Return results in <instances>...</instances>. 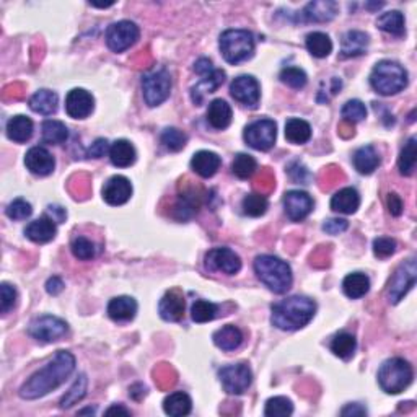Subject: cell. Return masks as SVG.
Listing matches in <instances>:
<instances>
[{
	"label": "cell",
	"mask_w": 417,
	"mask_h": 417,
	"mask_svg": "<svg viewBox=\"0 0 417 417\" xmlns=\"http://www.w3.org/2000/svg\"><path fill=\"white\" fill-rule=\"evenodd\" d=\"M76 370V357L67 351H59L46 367L38 370L20 388L23 400H38L57 390Z\"/></svg>",
	"instance_id": "1"
},
{
	"label": "cell",
	"mask_w": 417,
	"mask_h": 417,
	"mask_svg": "<svg viewBox=\"0 0 417 417\" xmlns=\"http://www.w3.org/2000/svg\"><path fill=\"white\" fill-rule=\"evenodd\" d=\"M315 313V302L309 297L294 295L272 305L271 321L282 331H297L309 325Z\"/></svg>",
	"instance_id": "2"
},
{
	"label": "cell",
	"mask_w": 417,
	"mask_h": 417,
	"mask_svg": "<svg viewBox=\"0 0 417 417\" xmlns=\"http://www.w3.org/2000/svg\"><path fill=\"white\" fill-rule=\"evenodd\" d=\"M255 272L262 284L274 294H285L292 287L294 276L290 266L281 257L271 255H261L255 260Z\"/></svg>",
	"instance_id": "3"
},
{
	"label": "cell",
	"mask_w": 417,
	"mask_h": 417,
	"mask_svg": "<svg viewBox=\"0 0 417 417\" xmlns=\"http://www.w3.org/2000/svg\"><path fill=\"white\" fill-rule=\"evenodd\" d=\"M370 85L376 93L391 97L408 87V71L395 61H380L370 73Z\"/></svg>",
	"instance_id": "4"
},
{
	"label": "cell",
	"mask_w": 417,
	"mask_h": 417,
	"mask_svg": "<svg viewBox=\"0 0 417 417\" xmlns=\"http://www.w3.org/2000/svg\"><path fill=\"white\" fill-rule=\"evenodd\" d=\"M220 52L228 64H241L255 54V36L248 29H227L220 34Z\"/></svg>",
	"instance_id": "5"
},
{
	"label": "cell",
	"mask_w": 417,
	"mask_h": 417,
	"mask_svg": "<svg viewBox=\"0 0 417 417\" xmlns=\"http://www.w3.org/2000/svg\"><path fill=\"white\" fill-rule=\"evenodd\" d=\"M414 372L408 360L393 357L386 360L379 370V383L381 390L388 395H400L413 383Z\"/></svg>",
	"instance_id": "6"
},
{
	"label": "cell",
	"mask_w": 417,
	"mask_h": 417,
	"mask_svg": "<svg viewBox=\"0 0 417 417\" xmlns=\"http://www.w3.org/2000/svg\"><path fill=\"white\" fill-rule=\"evenodd\" d=\"M142 93L143 100L150 108L168 100L171 93V76L165 67H158L148 71L142 77Z\"/></svg>",
	"instance_id": "7"
},
{
	"label": "cell",
	"mask_w": 417,
	"mask_h": 417,
	"mask_svg": "<svg viewBox=\"0 0 417 417\" xmlns=\"http://www.w3.org/2000/svg\"><path fill=\"white\" fill-rule=\"evenodd\" d=\"M243 137L248 146L255 150H271L277 139V126L272 119H257L250 126H246Z\"/></svg>",
	"instance_id": "8"
},
{
	"label": "cell",
	"mask_w": 417,
	"mask_h": 417,
	"mask_svg": "<svg viewBox=\"0 0 417 417\" xmlns=\"http://www.w3.org/2000/svg\"><path fill=\"white\" fill-rule=\"evenodd\" d=\"M69 332V325L62 318L44 315L33 320L28 326V334L41 342H56Z\"/></svg>",
	"instance_id": "9"
},
{
	"label": "cell",
	"mask_w": 417,
	"mask_h": 417,
	"mask_svg": "<svg viewBox=\"0 0 417 417\" xmlns=\"http://www.w3.org/2000/svg\"><path fill=\"white\" fill-rule=\"evenodd\" d=\"M416 276H417V266L416 260L411 257V260L404 261L396 272L391 277L390 287H388V300L390 304H400L401 300L408 295V292L416 285Z\"/></svg>",
	"instance_id": "10"
},
{
	"label": "cell",
	"mask_w": 417,
	"mask_h": 417,
	"mask_svg": "<svg viewBox=\"0 0 417 417\" xmlns=\"http://www.w3.org/2000/svg\"><path fill=\"white\" fill-rule=\"evenodd\" d=\"M141 31L134 22L121 20L113 23L106 31V44L113 52H122L137 43Z\"/></svg>",
	"instance_id": "11"
},
{
	"label": "cell",
	"mask_w": 417,
	"mask_h": 417,
	"mask_svg": "<svg viewBox=\"0 0 417 417\" xmlns=\"http://www.w3.org/2000/svg\"><path fill=\"white\" fill-rule=\"evenodd\" d=\"M218 379L228 395H243L251 386L253 374L248 364H235L223 367Z\"/></svg>",
	"instance_id": "12"
},
{
	"label": "cell",
	"mask_w": 417,
	"mask_h": 417,
	"mask_svg": "<svg viewBox=\"0 0 417 417\" xmlns=\"http://www.w3.org/2000/svg\"><path fill=\"white\" fill-rule=\"evenodd\" d=\"M206 269L233 276L240 272L241 260L230 248H213L206 255Z\"/></svg>",
	"instance_id": "13"
},
{
	"label": "cell",
	"mask_w": 417,
	"mask_h": 417,
	"mask_svg": "<svg viewBox=\"0 0 417 417\" xmlns=\"http://www.w3.org/2000/svg\"><path fill=\"white\" fill-rule=\"evenodd\" d=\"M230 93L238 103L245 104L248 108H256L260 104L261 87L255 77L240 76L232 82Z\"/></svg>",
	"instance_id": "14"
},
{
	"label": "cell",
	"mask_w": 417,
	"mask_h": 417,
	"mask_svg": "<svg viewBox=\"0 0 417 417\" xmlns=\"http://www.w3.org/2000/svg\"><path fill=\"white\" fill-rule=\"evenodd\" d=\"M95 109V98L83 88H73L66 97V111L72 119H85Z\"/></svg>",
	"instance_id": "15"
},
{
	"label": "cell",
	"mask_w": 417,
	"mask_h": 417,
	"mask_svg": "<svg viewBox=\"0 0 417 417\" xmlns=\"http://www.w3.org/2000/svg\"><path fill=\"white\" fill-rule=\"evenodd\" d=\"M284 208L292 222H302L313 211V199L305 191H289L284 196Z\"/></svg>",
	"instance_id": "16"
},
{
	"label": "cell",
	"mask_w": 417,
	"mask_h": 417,
	"mask_svg": "<svg viewBox=\"0 0 417 417\" xmlns=\"http://www.w3.org/2000/svg\"><path fill=\"white\" fill-rule=\"evenodd\" d=\"M132 185L126 176H113L104 183L103 186V199L109 206H122L131 199Z\"/></svg>",
	"instance_id": "17"
},
{
	"label": "cell",
	"mask_w": 417,
	"mask_h": 417,
	"mask_svg": "<svg viewBox=\"0 0 417 417\" xmlns=\"http://www.w3.org/2000/svg\"><path fill=\"white\" fill-rule=\"evenodd\" d=\"M24 165L33 175L36 176H48L51 175L56 168V160L51 155V152L44 147H33L27 152L24 157Z\"/></svg>",
	"instance_id": "18"
},
{
	"label": "cell",
	"mask_w": 417,
	"mask_h": 417,
	"mask_svg": "<svg viewBox=\"0 0 417 417\" xmlns=\"http://www.w3.org/2000/svg\"><path fill=\"white\" fill-rule=\"evenodd\" d=\"M185 297L180 290L173 289L168 290L163 299L160 300V305H158V313L165 321H181L183 316H185Z\"/></svg>",
	"instance_id": "19"
},
{
	"label": "cell",
	"mask_w": 417,
	"mask_h": 417,
	"mask_svg": "<svg viewBox=\"0 0 417 417\" xmlns=\"http://www.w3.org/2000/svg\"><path fill=\"white\" fill-rule=\"evenodd\" d=\"M339 12L336 2L331 0H320V2H310L300 13V20L306 23H325L331 22Z\"/></svg>",
	"instance_id": "20"
},
{
	"label": "cell",
	"mask_w": 417,
	"mask_h": 417,
	"mask_svg": "<svg viewBox=\"0 0 417 417\" xmlns=\"http://www.w3.org/2000/svg\"><path fill=\"white\" fill-rule=\"evenodd\" d=\"M57 227L56 222L52 220L49 215H43L33 220L29 225L24 228V235H27L28 240L34 243H49L56 238Z\"/></svg>",
	"instance_id": "21"
},
{
	"label": "cell",
	"mask_w": 417,
	"mask_h": 417,
	"mask_svg": "<svg viewBox=\"0 0 417 417\" xmlns=\"http://www.w3.org/2000/svg\"><path fill=\"white\" fill-rule=\"evenodd\" d=\"M223 82H225V72H223L222 69H213V72L202 77L201 82L192 87V101H195L197 106H201L202 101H204V97L208 95V93L215 92L218 87H222Z\"/></svg>",
	"instance_id": "22"
},
{
	"label": "cell",
	"mask_w": 417,
	"mask_h": 417,
	"mask_svg": "<svg viewBox=\"0 0 417 417\" xmlns=\"http://www.w3.org/2000/svg\"><path fill=\"white\" fill-rule=\"evenodd\" d=\"M222 165V158L215 152L199 150L191 160V168L202 178H212Z\"/></svg>",
	"instance_id": "23"
},
{
	"label": "cell",
	"mask_w": 417,
	"mask_h": 417,
	"mask_svg": "<svg viewBox=\"0 0 417 417\" xmlns=\"http://www.w3.org/2000/svg\"><path fill=\"white\" fill-rule=\"evenodd\" d=\"M232 108L225 100L218 98V100H213L211 104H208L207 109V122L211 124L213 129L217 131H223L232 124Z\"/></svg>",
	"instance_id": "24"
},
{
	"label": "cell",
	"mask_w": 417,
	"mask_h": 417,
	"mask_svg": "<svg viewBox=\"0 0 417 417\" xmlns=\"http://www.w3.org/2000/svg\"><path fill=\"white\" fill-rule=\"evenodd\" d=\"M137 313V302L132 297H116L108 304V316L113 321H131Z\"/></svg>",
	"instance_id": "25"
},
{
	"label": "cell",
	"mask_w": 417,
	"mask_h": 417,
	"mask_svg": "<svg viewBox=\"0 0 417 417\" xmlns=\"http://www.w3.org/2000/svg\"><path fill=\"white\" fill-rule=\"evenodd\" d=\"M212 339H213V344H215L218 349L232 352V351H236L238 347L243 344V332L240 327L228 325L213 332Z\"/></svg>",
	"instance_id": "26"
},
{
	"label": "cell",
	"mask_w": 417,
	"mask_h": 417,
	"mask_svg": "<svg viewBox=\"0 0 417 417\" xmlns=\"http://www.w3.org/2000/svg\"><path fill=\"white\" fill-rule=\"evenodd\" d=\"M137 158V152L134 146L129 141H116L113 143L111 147H109V160L114 167L118 168H127L134 165V162H136Z\"/></svg>",
	"instance_id": "27"
},
{
	"label": "cell",
	"mask_w": 417,
	"mask_h": 417,
	"mask_svg": "<svg viewBox=\"0 0 417 417\" xmlns=\"http://www.w3.org/2000/svg\"><path fill=\"white\" fill-rule=\"evenodd\" d=\"M352 162H354L355 170L362 173V175H372V173L380 167L381 160H380L379 152L375 150V147L364 146L357 148Z\"/></svg>",
	"instance_id": "28"
},
{
	"label": "cell",
	"mask_w": 417,
	"mask_h": 417,
	"mask_svg": "<svg viewBox=\"0 0 417 417\" xmlns=\"http://www.w3.org/2000/svg\"><path fill=\"white\" fill-rule=\"evenodd\" d=\"M33 121L27 116H22V114H18V116H13L8 119L7 122V137L10 141L17 142V143H23L31 139L33 136Z\"/></svg>",
	"instance_id": "29"
},
{
	"label": "cell",
	"mask_w": 417,
	"mask_h": 417,
	"mask_svg": "<svg viewBox=\"0 0 417 417\" xmlns=\"http://www.w3.org/2000/svg\"><path fill=\"white\" fill-rule=\"evenodd\" d=\"M360 207V196L354 188H344V190L337 191L331 199V208L339 213H354Z\"/></svg>",
	"instance_id": "30"
},
{
	"label": "cell",
	"mask_w": 417,
	"mask_h": 417,
	"mask_svg": "<svg viewBox=\"0 0 417 417\" xmlns=\"http://www.w3.org/2000/svg\"><path fill=\"white\" fill-rule=\"evenodd\" d=\"M367 46H369V34L364 31H347L342 38V48H341V56L342 57H357L362 56L367 51Z\"/></svg>",
	"instance_id": "31"
},
{
	"label": "cell",
	"mask_w": 417,
	"mask_h": 417,
	"mask_svg": "<svg viewBox=\"0 0 417 417\" xmlns=\"http://www.w3.org/2000/svg\"><path fill=\"white\" fill-rule=\"evenodd\" d=\"M57 104H59V97L56 93L51 90H38L34 95L29 98V108L31 111L43 114V116H51L57 111Z\"/></svg>",
	"instance_id": "32"
},
{
	"label": "cell",
	"mask_w": 417,
	"mask_h": 417,
	"mask_svg": "<svg viewBox=\"0 0 417 417\" xmlns=\"http://www.w3.org/2000/svg\"><path fill=\"white\" fill-rule=\"evenodd\" d=\"M342 290L349 299H362L369 294L370 279L362 272H352L342 281Z\"/></svg>",
	"instance_id": "33"
},
{
	"label": "cell",
	"mask_w": 417,
	"mask_h": 417,
	"mask_svg": "<svg viewBox=\"0 0 417 417\" xmlns=\"http://www.w3.org/2000/svg\"><path fill=\"white\" fill-rule=\"evenodd\" d=\"M192 409V401L190 395L183 393V391H176V393L168 395L165 401H163V411L168 416L173 417H181L188 416Z\"/></svg>",
	"instance_id": "34"
},
{
	"label": "cell",
	"mask_w": 417,
	"mask_h": 417,
	"mask_svg": "<svg viewBox=\"0 0 417 417\" xmlns=\"http://www.w3.org/2000/svg\"><path fill=\"white\" fill-rule=\"evenodd\" d=\"M285 139L295 146L306 143L311 139V126L300 118H290L285 122Z\"/></svg>",
	"instance_id": "35"
},
{
	"label": "cell",
	"mask_w": 417,
	"mask_h": 417,
	"mask_svg": "<svg viewBox=\"0 0 417 417\" xmlns=\"http://www.w3.org/2000/svg\"><path fill=\"white\" fill-rule=\"evenodd\" d=\"M43 142L51 143V146H61L69 139V129L64 122L56 119H46L41 126Z\"/></svg>",
	"instance_id": "36"
},
{
	"label": "cell",
	"mask_w": 417,
	"mask_h": 417,
	"mask_svg": "<svg viewBox=\"0 0 417 417\" xmlns=\"http://www.w3.org/2000/svg\"><path fill=\"white\" fill-rule=\"evenodd\" d=\"M376 27H379L381 31L393 34V36H403L406 31L404 17L398 10H391V12L380 15L379 20H376Z\"/></svg>",
	"instance_id": "37"
},
{
	"label": "cell",
	"mask_w": 417,
	"mask_h": 417,
	"mask_svg": "<svg viewBox=\"0 0 417 417\" xmlns=\"http://www.w3.org/2000/svg\"><path fill=\"white\" fill-rule=\"evenodd\" d=\"M305 44H306V49H309V52L311 54V56L318 57V59L327 57L332 51L331 38L327 36L326 33H321V31L310 33L309 36H306Z\"/></svg>",
	"instance_id": "38"
},
{
	"label": "cell",
	"mask_w": 417,
	"mask_h": 417,
	"mask_svg": "<svg viewBox=\"0 0 417 417\" xmlns=\"http://www.w3.org/2000/svg\"><path fill=\"white\" fill-rule=\"evenodd\" d=\"M355 349H357V341L351 332L342 331L339 334H336L334 339L331 341L332 354L339 357V359H344V360L351 359V357L354 355Z\"/></svg>",
	"instance_id": "39"
},
{
	"label": "cell",
	"mask_w": 417,
	"mask_h": 417,
	"mask_svg": "<svg viewBox=\"0 0 417 417\" xmlns=\"http://www.w3.org/2000/svg\"><path fill=\"white\" fill-rule=\"evenodd\" d=\"M87 388H88V379L87 375H78V379L76 380V383L71 386V390L64 395V398L61 400V408L62 409H69L72 408L73 404H77L78 401H82L87 395Z\"/></svg>",
	"instance_id": "40"
},
{
	"label": "cell",
	"mask_w": 417,
	"mask_h": 417,
	"mask_svg": "<svg viewBox=\"0 0 417 417\" xmlns=\"http://www.w3.org/2000/svg\"><path fill=\"white\" fill-rule=\"evenodd\" d=\"M400 173L404 176H411L416 170V137H409V141L404 143L403 150L398 158Z\"/></svg>",
	"instance_id": "41"
},
{
	"label": "cell",
	"mask_w": 417,
	"mask_h": 417,
	"mask_svg": "<svg viewBox=\"0 0 417 417\" xmlns=\"http://www.w3.org/2000/svg\"><path fill=\"white\" fill-rule=\"evenodd\" d=\"M257 170V163L255 158L248 153H238L235 157V160L232 163V171L233 175L240 178V180H248L255 175V171Z\"/></svg>",
	"instance_id": "42"
},
{
	"label": "cell",
	"mask_w": 417,
	"mask_h": 417,
	"mask_svg": "<svg viewBox=\"0 0 417 417\" xmlns=\"http://www.w3.org/2000/svg\"><path fill=\"white\" fill-rule=\"evenodd\" d=\"M294 413V404L285 396H274V398L267 400L264 414L267 417H287Z\"/></svg>",
	"instance_id": "43"
},
{
	"label": "cell",
	"mask_w": 417,
	"mask_h": 417,
	"mask_svg": "<svg viewBox=\"0 0 417 417\" xmlns=\"http://www.w3.org/2000/svg\"><path fill=\"white\" fill-rule=\"evenodd\" d=\"M160 141L163 146H165V148H168L170 152H180L186 146L188 136L176 127H167L165 131L162 132Z\"/></svg>",
	"instance_id": "44"
},
{
	"label": "cell",
	"mask_w": 417,
	"mask_h": 417,
	"mask_svg": "<svg viewBox=\"0 0 417 417\" xmlns=\"http://www.w3.org/2000/svg\"><path fill=\"white\" fill-rule=\"evenodd\" d=\"M71 250L73 256L80 261H90L97 256V246L92 240L85 236H76L71 243Z\"/></svg>",
	"instance_id": "45"
},
{
	"label": "cell",
	"mask_w": 417,
	"mask_h": 417,
	"mask_svg": "<svg viewBox=\"0 0 417 417\" xmlns=\"http://www.w3.org/2000/svg\"><path fill=\"white\" fill-rule=\"evenodd\" d=\"M218 306L208 300H196L191 306L192 321L196 323H207L212 321L217 316Z\"/></svg>",
	"instance_id": "46"
},
{
	"label": "cell",
	"mask_w": 417,
	"mask_h": 417,
	"mask_svg": "<svg viewBox=\"0 0 417 417\" xmlns=\"http://www.w3.org/2000/svg\"><path fill=\"white\" fill-rule=\"evenodd\" d=\"M243 212L250 217H261L264 215L267 207H269V202H267L266 196L262 195H248L241 202Z\"/></svg>",
	"instance_id": "47"
},
{
	"label": "cell",
	"mask_w": 417,
	"mask_h": 417,
	"mask_svg": "<svg viewBox=\"0 0 417 417\" xmlns=\"http://www.w3.org/2000/svg\"><path fill=\"white\" fill-rule=\"evenodd\" d=\"M279 78H281L282 83H285V85L290 87V88H295V90H300V88H304L306 85V82H309V77H306V73L299 67L282 69Z\"/></svg>",
	"instance_id": "48"
},
{
	"label": "cell",
	"mask_w": 417,
	"mask_h": 417,
	"mask_svg": "<svg viewBox=\"0 0 417 417\" xmlns=\"http://www.w3.org/2000/svg\"><path fill=\"white\" fill-rule=\"evenodd\" d=\"M341 116L344 118L346 122L354 124L359 121H364L367 118V108L360 100H351L347 101L341 109Z\"/></svg>",
	"instance_id": "49"
},
{
	"label": "cell",
	"mask_w": 417,
	"mask_h": 417,
	"mask_svg": "<svg viewBox=\"0 0 417 417\" xmlns=\"http://www.w3.org/2000/svg\"><path fill=\"white\" fill-rule=\"evenodd\" d=\"M7 215L12 220H27L28 217H31L33 207L28 201L24 199H15L7 206Z\"/></svg>",
	"instance_id": "50"
},
{
	"label": "cell",
	"mask_w": 417,
	"mask_h": 417,
	"mask_svg": "<svg viewBox=\"0 0 417 417\" xmlns=\"http://www.w3.org/2000/svg\"><path fill=\"white\" fill-rule=\"evenodd\" d=\"M396 251V241L393 238H386V236H381V238H376L374 241V253L375 256L379 257H388L393 255Z\"/></svg>",
	"instance_id": "51"
},
{
	"label": "cell",
	"mask_w": 417,
	"mask_h": 417,
	"mask_svg": "<svg viewBox=\"0 0 417 417\" xmlns=\"http://www.w3.org/2000/svg\"><path fill=\"white\" fill-rule=\"evenodd\" d=\"M0 292H2V315H7L10 310H13L15 304H17V290L13 285L3 282L0 285Z\"/></svg>",
	"instance_id": "52"
},
{
	"label": "cell",
	"mask_w": 417,
	"mask_h": 417,
	"mask_svg": "<svg viewBox=\"0 0 417 417\" xmlns=\"http://www.w3.org/2000/svg\"><path fill=\"white\" fill-rule=\"evenodd\" d=\"M347 227H349V222L344 220V218H330L323 223V230L330 235H339V233L346 232Z\"/></svg>",
	"instance_id": "53"
},
{
	"label": "cell",
	"mask_w": 417,
	"mask_h": 417,
	"mask_svg": "<svg viewBox=\"0 0 417 417\" xmlns=\"http://www.w3.org/2000/svg\"><path fill=\"white\" fill-rule=\"evenodd\" d=\"M108 152H109V143H108L106 139H97V141L92 143V147L88 148L87 157L101 158V157L106 155Z\"/></svg>",
	"instance_id": "54"
},
{
	"label": "cell",
	"mask_w": 417,
	"mask_h": 417,
	"mask_svg": "<svg viewBox=\"0 0 417 417\" xmlns=\"http://www.w3.org/2000/svg\"><path fill=\"white\" fill-rule=\"evenodd\" d=\"M386 206H388V211H390L391 215L400 217L401 213H403V208H404L403 199H401V197L396 195V192H390L388 199H386Z\"/></svg>",
	"instance_id": "55"
},
{
	"label": "cell",
	"mask_w": 417,
	"mask_h": 417,
	"mask_svg": "<svg viewBox=\"0 0 417 417\" xmlns=\"http://www.w3.org/2000/svg\"><path fill=\"white\" fill-rule=\"evenodd\" d=\"M46 215L51 217L56 223H62V222H66L67 212H66V208H62L61 206H49Z\"/></svg>",
	"instance_id": "56"
},
{
	"label": "cell",
	"mask_w": 417,
	"mask_h": 417,
	"mask_svg": "<svg viewBox=\"0 0 417 417\" xmlns=\"http://www.w3.org/2000/svg\"><path fill=\"white\" fill-rule=\"evenodd\" d=\"M64 287L66 285H64L61 277H56V276L51 277V279L46 282V290H48V294H51V295H59L64 290Z\"/></svg>",
	"instance_id": "57"
},
{
	"label": "cell",
	"mask_w": 417,
	"mask_h": 417,
	"mask_svg": "<svg viewBox=\"0 0 417 417\" xmlns=\"http://www.w3.org/2000/svg\"><path fill=\"white\" fill-rule=\"evenodd\" d=\"M195 72L199 73V76H208V73L213 72V66H212V61L211 59H206V57H201L199 61L195 64Z\"/></svg>",
	"instance_id": "58"
},
{
	"label": "cell",
	"mask_w": 417,
	"mask_h": 417,
	"mask_svg": "<svg viewBox=\"0 0 417 417\" xmlns=\"http://www.w3.org/2000/svg\"><path fill=\"white\" fill-rule=\"evenodd\" d=\"M341 416H367V409L357 403L347 404L346 408H342Z\"/></svg>",
	"instance_id": "59"
},
{
	"label": "cell",
	"mask_w": 417,
	"mask_h": 417,
	"mask_svg": "<svg viewBox=\"0 0 417 417\" xmlns=\"http://www.w3.org/2000/svg\"><path fill=\"white\" fill-rule=\"evenodd\" d=\"M114 413L124 414V416H129V414H131V411H127L126 408H122V406H113V408H109V409L106 411V414H108V416H109V414H114Z\"/></svg>",
	"instance_id": "60"
},
{
	"label": "cell",
	"mask_w": 417,
	"mask_h": 417,
	"mask_svg": "<svg viewBox=\"0 0 417 417\" xmlns=\"http://www.w3.org/2000/svg\"><path fill=\"white\" fill-rule=\"evenodd\" d=\"M78 414H80V416H82V414H95V409H90V408H88V409H83V411H80V413H78Z\"/></svg>",
	"instance_id": "61"
}]
</instances>
